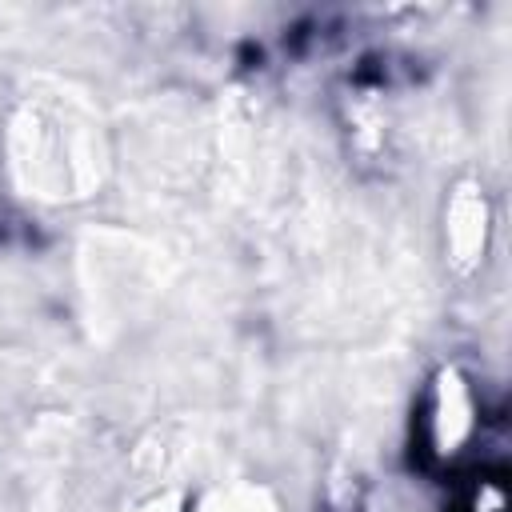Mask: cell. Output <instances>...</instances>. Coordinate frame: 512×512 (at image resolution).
Returning <instances> with one entry per match:
<instances>
[{
    "instance_id": "obj_2",
    "label": "cell",
    "mask_w": 512,
    "mask_h": 512,
    "mask_svg": "<svg viewBox=\"0 0 512 512\" xmlns=\"http://www.w3.org/2000/svg\"><path fill=\"white\" fill-rule=\"evenodd\" d=\"M428 428H432V448L440 456H452L464 448V440L472 436L476 428V408H472V392L464 384V376L456 368H444L436 376V388H432V416H428Z\"/></svg>"
},
{
    "instance_id": "obj_3",
    "label": "cell",
    "mask_w": 512,
    "mask_h": 512,
    "mask_svg": "<svg viewBox=\"0 0 512 512\" xmlns=\"http://www.w3.org/2000/svg\"><path fill=\"white\" fill-rule=\"evenodd\" d=\"M196 512H276V504H272V500H268L260 488L240 484V488H228V492L220 488V492L204 496Z\"/></svg>"
},
{
    "instance_id": "obj_4",
    "label": "cell",
    "mask_w": 512,
    "mask_h": 512,
    "mask_svg": "<svg viewBox=\"0 0 512 512\" xmlns=\"http://www.w3.org/2000/svg\"><path fill=\"white\" fill-rule=\"evenodd\" d=\"M176 508H180V500L164 492V496H148V500H144L136 512H176Z\"/></svg>"
},
{
    "instance_id": "obj_1",
    "label": "cell",
    "mask_w": 512,
    "mask_h": 512,
    "mask_svg": "<svg viewBox=\"0 0 512 512\" xmlns=\"http://www.w3.org/2000/svg\"><path fill=\"white\" fill-rule=\"evenodd\" d=\"M492 240V204L480 180H460L444 200V260L456 276H472Z\"/></svg>"
}]
</instances>
